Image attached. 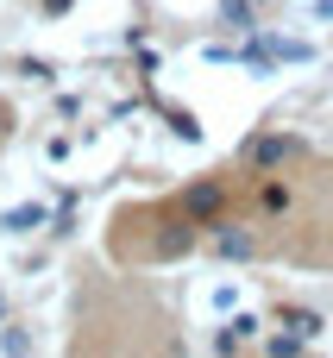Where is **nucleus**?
Returning a JSON list of instances; mask_svg holds the SVG:
<instances>
[{"mask_svg": "<svg viewBox=\"0 0 333 358\" xmlns=\"http://www.w3.org/2000/svg\"><path fill=\"white\" fill-rule=\"evenodd\" d=\"M252 157L258 164H283V157H296V138H264V145H252Z\"/></svg>", "mask_w": 333, "mask_h": 358, "instance_id": "1", "label": "nucleus"}, {"mask_svg": "<svg viewBox=\"0 0 333 358\" xmlns=\"http://www.w3.org/2000/svg\"><path fill=\"white\" fill-rule=\"evenodd\" d=\"M189 208H201V214H214V208H220V189H201V195H189Z\"/></svg>", "mask_w": 333, "mask_h": 358, "instance_id": "2", "label": "nucleus"}]
</instances>
